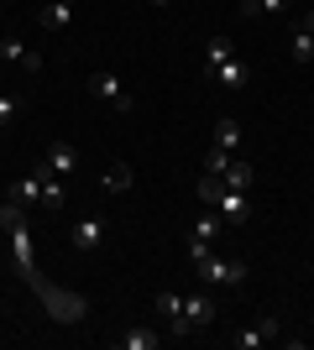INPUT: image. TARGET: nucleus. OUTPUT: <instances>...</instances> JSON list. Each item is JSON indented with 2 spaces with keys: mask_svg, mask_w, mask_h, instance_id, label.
<instances>
[{
  "mask_svg": "<svg viewBox=\"0 0 314 350\" xmlns=\"http://www.w3.org/2000/svg\"><path fill=\"white\" fill-rule=\"evenodd\" d=\"M189 262L199 267V278H205L209 288H241V282H246V262L215 256V246H189Z\"/></svg>",
  "mask_w": 314,
  "mask_h": 350,
  "instance_id": "nucleus-1",
  "label": "nucleus"
},
{
  "mask_svg": "<svg viewBox=\"0 0 314 350\" xmlns=\"http://www.w3.org/2000/svg\"><path fill=\"white\" fill-rule=\"evenodd\" d=\"M84 89H90V100H100V105H110V110H120V116H131V110H136V100H131V94H126V84H120V79H116V73H90V84H84Z\"/></svg>",
  "mask_w": 314,
  "mask_h": 350,
  "instance_id": "nucleus-2",
  "label": "nucleus"
},
{
  "mask_svg": "<svg viewBox=\"0 0 314 350\" xmlns=\"http://www.w3.org/2000/svg\"><path fill=\"white\" fill-rule=\"evenodd\" d=\"M0 58L16 63L21 73H42V53H37V47H27V42H16V37H5V31H0Z\"/></svg>",
  "mask_w": 314,
  "mask_h": 350,
  "instance_id": "nucleus-3",
  "label": "nucleus"
},
{
  "mask_svg": "<svg viewBox=\"0 0 314 350\" xmlns=\"http://www.w3.org/2000/svg\"><path fill=\"white\" fill-rule=\"evenodd\" d=\"M278 335H283V324H278V319L267 314V319H257L252 329L231 335V345H236V350H257V345H267V340H278Z\"/></svg>",
  "mask_w": 314,
  "mask_h": 350,
  "instance_id": "nucleus-4",
  "label": "nucleus"
},
{
  "mask_svg": "<svg viewBox=\"0 0 314 350\" xmlns=\"http://www.w3.org/2000/svg\"><path fill=\"white\" fill-rule=\"evenodd\" d=\"M105 235H110V230H105V219H74V235H68V241H74V251H100L105 246Z\"/></svg>",
  "mask_w": 314,
  "mask_h": 350,
  "instance_id": "nucleus-5",
  "label": "nucleus"
},
{
  "mask_svg": "<svg viewBox=\"0 0 314 350\" xmlns=\"http://www.w3.org/2000/svg\"><path fill=\"white\" fill-rule=\"evenodd\" d=\"M220 230H225V219L215 215V209H205V215L189 225V246H215V241H220Z\"/></svg>",
  "mask_w": 314,
  "mask_h": 350,
  "instance_id": "nucleus-6",
  "label": "nucleus"
},
{
  "mask_svg": "<svg viewBox=\"0 0 314 350\" xmlns=\"http://www.w3.org/2000/svg\"><path fill=\"white\" fill-rule=\"evenodd\" d=\"M215 215H220L225 225H246V219H252V204H246V193L225 189V193H220V204H215Z\"/></svg>",
  "mask_w": 314,
  "mask_h": 350,
  "instance_id": "nucleus-7",
  "label": "nucleus"
},
{
  "mask_svg": "<svg viewBox=\"0 0 314 350\" xmlns=\"http://www.w3.org/2000/svg\"><path fill=\"white\" fill-rule=\"evenodd\" d=\"M42 167H47V173H74V167H79V152H74V142H53V146H47V157H42Z\"/></svg>",
  "mask_w": 314,
  "mask_h": 350,
  "instance_id": "nucleus-8",
  "label": "nucleus"
},
{
  "mask_svg": "<svg viewBox=\"0 0 314 350\" xmlns=\"http://www.w3.org/2000/svg\"><path fill=\"white\" fill-rule=\"evenodd\" d=\"M183 319H189V329H205L209 319H215V298H209V293H194V298H183Z\"/></svg>",
  "mask_w": 314,
  "mask_h": 350,
  "instance_id": "nucleus-9",
  "label": "nucleus"
},
{
  "mask_svg": "<svg viewBox=\"0 0 314 350\" xmlns=\"http://www.w3.org/2000/svg\"><path fill=\"white\" fill-rule=\"evenodd\" d=\"M42 27H47V31L74 27V0H47V5H42Z\"/></svg>",
  "mask_w": 314,
  "mask_h": 350,
  "instance_id": "nucleus-10",
  "label": "nucleus"
},
{
  "mask_svg": "<svg viewBox=\"0 0 314 350\" xmlns=\"http://www.w3.org/2000/svg\"><path fill=\"white\" fill-rule=\"evenodd\" d=\"M157 308L168 314L173 335H189V319H183V298H179V293H157Z\"/></svg>",
  "mask_w": 314,
  "mask_h": 350,
  "instance_id": "nucleus-11",
  "label": "nucleus"
},
{
  "mask_svg": "<svg viewBox=\"0 0 314 350\" xmlns=\"http://www.w3.org/2000/svg\"><path fill=\"white\" fill-rule=\"evenodd\" d=\"M11 199H21V204H42V167H31V173L11 189Z\"/></svg>",
  "mask_w": 314,
  "mask_h": 350,
  "instance_id": "nucleus-12",
  "label": "nucleus"
},
{
  "mask_svg": "<svg viewBox=\"0 0 314 350\" xmlns=\"http://www.w3.org/2000/svg\"><path fill=\"white\" fill-rule=\"evenodd\" d=\"M209 79H220L225 89H241V84H246V79H252V73H246V63H241V58H225L220 68L209 73Z\"/></svg>",
  "mask_w": 314,
  "mask_h": 350,
  "instance_id": "nucleus-13",
  "label": "nucleus"
},
{
  "mask_svg": "<svg viewBox=\"0 0 314 350\" xmlns=\"http://www.w3.org/2000/svg\"><path fill=\"white\" fill-rule=\"evenodd\" d=\"M116 345L120 350H157V329H142V324H136V329L116 335Z\"/></svg>",
  "mask_w": 314,
  "mask_h": 350,
  "instance_id": "nucleus-14",
  "label": "nucleus"
},
{
  "mask_svg": "<svg viewBox=\"0 0 314 350\" xmlns=\"http://www.w3.org/2000/svg\"><path fill=\"white\" fill-rule=\"evenodd\" d=\"M252 178H257V167H246V162H231V167L220 173V183H225V189H236V193H246V189H252Z\"/></svg>",
  "mask_w": 314,
  "mask_h": 350,
  "instance_id": "nucleus-15",
  "label": "nucleus"
},
{
  "mask_svg": "<svg viewBox=\"0 0 314 350\" xmlns=\"http://www.w3.org/2000/svg\"><path fill=\"white\" fill-rule=\"evenodd\" d=\"M288 58L293 63H314V31H293V37H288Z\"/></svg>",
  "mask_w": 314,
  "mask_h": 350,
  "instance_id": "nucleus-16",
  "label": "nucleus"
},
{
  "mask_svg": "<svg viewBox=\"0 0 314 350\" xmlns=\"http://www.w3.org/2000/svg\"><path fill=\"white\" fill-rule=\"evenodd\" d=\"M225 58H236V42H231V37H215V42H209V53H205V73H215Z\"/></svg>",
  "mask_w": 314,
  "mask_h": 350,
  "instance_id": "nucleus-17",
  "label": "nucleus"
},
{
  "mask_svg": "<svg viewBox=\"0 0 314 350\" xmlns=\"http://www.w3.org/2000/svg\"><path fill=\"white\" fill-rule=\"evenodd\" d=\"M215 146H225V152H236V146H241V126H236L231 116L215 120Z\"/></svg>",
  "mask_w": 314,
  "mask_h": 350,
  "instance_id": "nucleus-18",
  "label": "nucleus"
},
{
  "mask_svg": "<svg viewBox=\"0 0 314 350\" xmlns=\"http://www.w3.org/2000/svg\"><path fill=\"white\" fill-rule=\"evenodd\" d=\"M194 193H199V204H205V209H215V204H220V193H225V183H220V178H199V183H194Z\"/></svg>",
  "mask_w": 314,
  "mask_h": 350,
  "instance_id": "nucleus-19",
  "label": "nucleus"
},
{
  "mask_svg": "<svg viewBox=\"0 0 314 350\" xmlns=\"http://www.w3.org/2000/svg\"><path fill=\"white\" fill-rule=\"evenodd\" d=\"M42 204L63 209V183H58V173H47V167H42Z\"/></svg>",
  "mask_w": 314,
  "mask_h": 350,
  "instance_id": "nucleus-20",
  "label": "nucleus"
},
{
  "mask_svg": "<svg viewBox=\"0 0 314 350\" xmlns=\"http://www.w3.org/2000/svg\"><path fill=\"white\" fill-rule=\"evenodd\" d=\"M131 183H136V173H131V167H120V162L110 167V173H105V189H110V193H126Z\"/></svg>",
  "mask_w": 314,
  "mask_h": 350,
  "instance_id": "nucleus-21",
  "label": "nucleus"
},
{
  "mask_svg": "<svg viewBox=\"0 0 314 350\" xmlns=\"http://www.w3.org/2000/svg\"><path fill=\"white\" fill-rule=\"evenodd\" d=\"M27 110V100L21 94H0V126H16V116Z\"/></svg>",
  "mask_w": 314,
  "mask_h": 350,
  "instance_id": "nucleus-22",
  "label": "nucleus"
},
{
  "mask_svg": "<svg viewBox=\"0 0 314 350\" xmlns=\"http://www.w3.org/2000/svg\"><path fill=\"white\" fill-rule=\"evenodd\" d=\"M225 167H231V152H225V146H209V157H205V173H209V178H220Z\"/></svg>",
  "mask_w": 314,
  "mask_h": 350,
  "instance_id": "nucleus-23",
  "label": "nucleus"
},
{
  "mask_svg": "<svg viewBox=\"0 0 314 350\" xmlns=\"http://www.w3.org/2000/svg\"><path fill=\"white\" fill-rule=\"evenodd\" d=\"M293 0H257V16H283Z\"/></svg>",
  "mask_w": 314,
  "mask_h": 350,
  "instance_id": "nucleus-24",
  "label": "nucleus"
},
{
  "mask_svg": "<svg viewBox=\"0 0 314 350\" xmlns=\"http://www.w3.org/2000/svg\"><path fill=\"white\" fill-rule=\"evenodd\" d=\"M241 21H257V0H241Z\"/></svg>",
  "mask_w": 314,
  "mask_h": 350,
  "instance_id": "nucleus-25",
  "label": "nucleus"
},
{
  "mask_svg": "<svg viewBox=\"0 0 314 350\" xmlns=\"http://www.w3.org/2000/svg\"><path fill=\"white\" fill-rule=\"evenodd\" d=\"M304 31H314V11H309V21H304Z\"/></svg>",
  "mask_w": 314,
  "mask_h": 350,
  "instance_id": "nucleus-26",
  "label": "nucleus"
},
{
  "mask_svg": "<svg viewBox=\"0 0 314 350\" xmlns=\"http://www.w3.org/2000/svg\"><path fill=\"white\" fill-rule=\"evenodd\" d=\"M152 5H173V0H152Z\"/></svg>",
  "mask_w": 314,
  "mask_h": 350,
  "instance_id": "nucleus-27",
  "label": "nucleus"
}]
</instances>
